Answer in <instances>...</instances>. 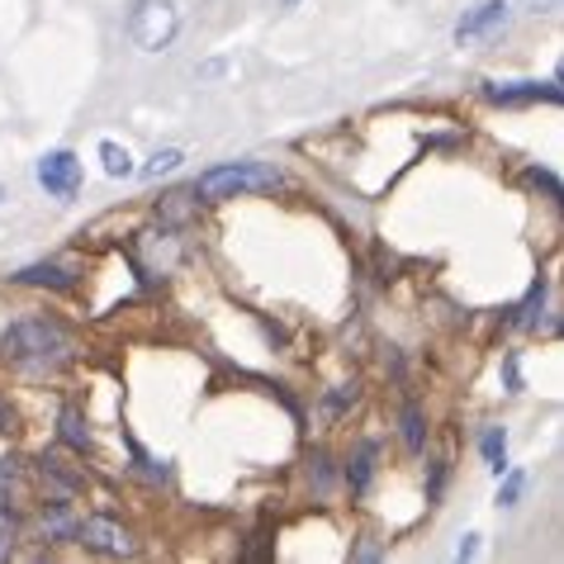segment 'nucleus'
<instances>
[{"label": "nucleus", "mask_w": 564, "mask_h": 564, "mask_svg": "<svg viewBox=\"0 0 564 564\" xmlns=\"http://www.w3.org/2000/svg\"><path fill=\"white\" fill-rule=\"evenodd\" d=\"M280 185H285V171L271 162H218L195 181V199L199 205H224L238 195H271Z\"/></svg>", "instance_id": "obj_1"}, {"label": "nucleus", "mask_w": 564, "mask_h": 564, "mask_svg": "<svg viewBox=\"0 0 564 564\" xmlns=\"http://www.w3.org/2000/svg\"><path fill=\"white\" fill-rule=\"evenodd\" d=\"M0 347H6L10 360H20V366H57V360L72 356V333L57 318H20V323H10Z\"/></svg>", "instance_id": "obj_2"}, {"label": "nucleus", "mask_w": 564, "mask_h": 564, "mask_svg": "<svg viewBox=\"0 0 564 564\" xmlns=\"http://www.w3.org/2000/svg\"><path fill=\"white\" fill-rule=\"evenodd\" d=\"M181 34V10L176 0H138L129 14V39L143 53H166Z\"/></svg>", "instance_id": "obj_3"}, {"label": "nucleus", "mask_w": 564, "mask_h": 564, "mask_svg": "<svg viewBox=\"0 0 564 564\" xmlns=\"http://www.w3.org/2000/svg\"><path fill=\"white\" fill-rule=\"evenodd\" d=\"M39 185L48 191L53 199H76L82 195V156L67 152V148H57L48 152L39 162Z\"/></svg>", "instance_id": "obj_4"}, {"label": "nucleus", "mask_w": 564, "mask_h": 564, "mask_svg": "<svg viewBox=\"0 0 564 564\" xmlns=\"http://www.w3.org/2000/svg\"><path fill=\"white\" fill-rule=\"evenodd\" d=\"M76 541L86 545V551H100V555H133L138 541L129 527H119L115 517H86L82 527H76Z\"/></svg>", "instance_id": "obj_5"}, {"label": "nucleus", "mask_w": 564, "mask_h": 564, "mask_svg": "<svg viewBox=\"0 0 564 564\" xmlns=\"http://www.w3.org/2000/svg\"><path fill=\"white\" fill-rule=\"evenodd\" d=\"M484 100H489V105H503V109L541 105V100L560 105V82H551V86H541V82H484Z\"/></svg>", "instance_id": "obj_6"}, {"label": "nucleus", "mask_w": 564, "mask_h": 564, "mask_svg": "<svg viewBox=\"0 0 564 564\" xmlns=\"http://www.w3.org/2000/svg\"><path fill=\"white\" fill-rule=\"evenodd\" d=\"M508 0H484V6L475 10H465V20L456 24V43H479V39H489L498 34V29L508 24Z\"/></svg>", "instance_id": "obj_7"}, {"label": "nucleus", "mask_w": 564, "mask_h": 564, "mask_svg": "<svg viewBox=\"0 0 564 564\" xmlns=\"http://www.w3.org/2000/svg\"><path fill=\"white\" fill-rule=\"evenodd\" d=\"M14 280H20V285H53V290H72L76 285V275L67 271V265H24Z\"/></svg>", "instance_id": "obj_8"}, {"label": "nucleus", "mask_w": 564, "mask_h": 564, "mask_svg": "<svg viewBox=\"0 0 564 564\" xmlns=\"http://www.w3.org/2000/svg\"><path fill=\"white\" fill-rule=\"evenodd\" d=\"M479 451H484V465H489L494 475H503L508 469V432L503 427H484Z\"/></svg>", "instance_id": "obj_9"}, {"label": "nucleus", "mask_w": 564, "mask_h": 564, "mask_svg": "<svg viewBox=\"0 0 564 564\" xmlns=\"http://www.w3.org/2000/svg\"><path fill=\"white\" fill-rule=\"evenodd\" d=\"M375 442H360V451H356V460L347 465V484H351V494H366L370 489V475H375Z\"/></svg>", "instance_id": "obj_10"}, {"label": "nucleus", "mask_w": 564, "mask_h": 564, "mask_svg": "<svg viewBox=\"0 0 564 564\" xmlns=\"http://www.w3.org/2000/svg\"><path fill=\"white\" fill-rule=\"evenodd\" d=\"M541 304H545V275H536V285L527 290V300L512 308V318H508V323H512V327H536V323H541V318H536V308H541Z\"/></svg>", "instance_id": "obj_11"}, {"label": "nucleus", "mask_w": 564, "mask_h": 564, "mask_svg": "<svg viewBox=\"0 0 564 564\" xmlns=\"http://www.w3.org/2000/svg\"><path fill=\"white\" fill-rule=\"evenodd\" d=\"M100 162H105V176H115V181H123V176H133V152L129 148H119V143H100Z\"/></svg>", "instance_id": "obj_12"}, {"label": "nucleus", "mask_w": 564, "mask_h": 564, "mask_svg": "<svg viewBox=\"0 0 564 564\" xmlns=\"http://www.w3.org/2000/svg\"><path fill=\"white\" fill-rule=\"evenodd\" d=\"M498 479H503L498 484V508H517V498H522V489H527V475L522 469H503Z\"/></svg>", "instance_id": "obj_13"}, {"label": "nucleus", "mask_w": 564, "mask_h": 564, "mask_svg": "<svg viewBox=\"0 0 564 564\" xmlns=\"http://www.w3.org/2000/svg\"><path fill=\"white\" fill-rule=\"evenodd\" d=\"M62 442H67L72 451H82V456H86V451H90V432L82 427V417H76L72 409H67V413H62Z\"/></svg>", "instance_id": "obj_14"}, {"label": "nucleus", "mask_w": 564, "mask_h": 564, "mask_svg": "<svg viewBox=\"0 0 564 564\" xmlns=\"http://www.w3.org/2000/svg\"><path fill=\"white\" fill-rule=\"evenodd\" d=\"M403 442H409V451H422V442H427V432H422V413H417V403H409V409H403Z\"/></svg>", "instance_id": "obj_15"}, {"label": "nucleus", "mask_w": 564, "mask_h": 564, "mask_svg": "<svg viewBox=\"0 0 564 564\" xmlns=\"http://www.w3.org/2000/svg\"><path fill=\"white\" fill-rule=\"evenodd\" d=\"M176 166H181V152H176V148H162V152H156L152 162L143 166V176H148V181H156V176H171Z\"/></svg>", "instance_id": "obj_16"}, {"label": "nucleus", "mask_w": 564, "mask_h": 564, "mask_svg": "<svg viewBox=\"0 0 564 564\" xmlns=\"http://www.w3.org/2000/svg\"><path fill=\"white\" fill-rule=\"evenodd\" d=\"M527 185H536V191L560 199V181H555V171H545V166H527Z\"/></svg>", "instance_id": "obj_17"}, {"label": "nucleus", "mask_w": 564, "mask_h": 564, "mask_svg": "<svg viewBox=\"0 0 564 564\" xmlns=\"http://www.w3.org/2000/svg\"><path fill=\"white\" fill-rule=\"evenodd\" d=\"M10 545H14V508L0 503V560L10 555Z\"/></svg>", "instance_id": "obj_18"}, {"label": "nucleus", "mask_w": 564, "mask_h": 564, "mask_svg": "<svg viewBox=\"0 0 564 564\" xmlns=\"http://www.w3.org/2000/svg\"><path fill=\"white\" fill-rule=\"evenodd\" d=\"M442 484H446V465H436V469H432V489H427L432 503H436V498H442Z\"/></svg>", "instance_id": "obj_19"}, {"label": "nucleus", "mask_w": 564, "mask_h": 564, "mask_svg": "<svg viewBox=\"0 0 564 564\" xmlns=\"http://www.w3.org/2000/svg\"><path fill=\"white\" fill-rule=\"evenodd\" d=\"M522 6H527L531 14H551V10L560 6V0H522Z\"/></svg>", "instance_id": "obj_20"}, {"label": "nucleus", "mask_w": 564, "mask_h": 564, "mask_svg": "<svg viewBox=\"0 0 564 564\" xmlns=\"http://www.w3.org/2000/svg\"><path fill=\"white\" fill-rule=\"evenodd\" d=\"M456 555H460V560H475V555H479V536H465Z\"/></svg>", "instance_id": "obj_21"}, {"label": "nucleus", "mask_w": 564, "mask_h": 564, "mask_svg": "<svg viewBox=\"0 0 564 564\" xmlns=\"http://www.w3.org/2000/svg\"><path fill=\"white\" fill-rule=\"evenodd\" d=\"M6 427H10V413H6V409H0V432H6Z\"/></svg>", "instance_id": "obj_22"}, {"label": "nucleus", "mask_w": 564, "mask_h": 564, "mask_svg": "<svg viewBox=\"0 0 564 564\" xmlns=\"http://www.w3.org/2000/svg\"><path fill=\"white\" fill-rule=\"evenodd\" d=\"M290 6H294V0H290Z\"/></svg>", "instance_id": "obj_23"}]
</instances>
